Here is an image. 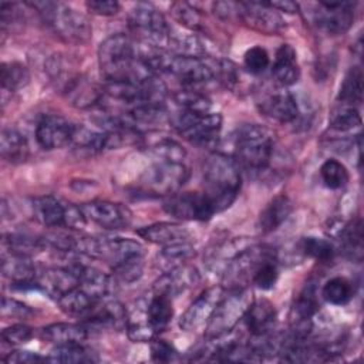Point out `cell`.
<instances>
[{"instance_id": "cell-1", "label": "cell", "mask_w": 364, "mask_h": 364, "mask_svg": "<svg viewBox=\"0 0 364 364\" xmlns=\"http://www.w3.org/2000/svg\"><path fill=\"white\" fill-rule=\"evenodd\" d=\"M98 65L107 82H139L152 73L138 57V44L127 34L107 37L98 47Z\"/></svg>"}, {"instance_id": "cell-2", "label": "cell", "mask_w": 364, "mask_h": 364, "mask_svg": "<svg viewBox=\"0 0 364 364\" xmlns=\"http://www.w3.org/2000/svg\"><path fill=\"white\" fill-rule=\"evenodd\" d=\"M203 192L210 199L215 212H223L235 202L240 191V166L233 156L212 154L203 164Z\"/></svg>"}, {"instance_id": "cell-3", "label": "cell", "mask_w": 364, "mask_h": 364, "mask_svg": "<svg viewBox=\"0 0 364 364\" xmlns=\"http://www.w3.org/2000/svg\"><path fill=\"white\" fill-rule=\"evenodd\" d=\"M274 151V134L259 124H245L233 135V159L249 173L267 169Z\"/></svg>"}, {"instance_id": "cell-4", "label": "cell", "mask_w": 364, "mask_h": 364, "mask_svg": "<svg viewBox=\"0 0 364 364\" xmlns=\"http://www.w3.org/2000/svg\"><path fill=\"white\" fill-rule=\"evenodd\" d=\"M28 6L38 11L43 21L63 41L80 46L91 40L92 28L88 18L70 4L61 1H31Z\"/></svg>"}, {"instance_id": "cell-5", "label": "cell", "mask_w": 364, "mask_h": 364, "mask_svg": "<svg viewBox=\"0 0 364 364\" xmlns=\"http://www.w3.org/2000/svg\"><path fill=\"white\" fill-rule=\"evenodd\" d=\"M168 119L173 129L193 145L210 148L219 141L222 131V115L219 112L196 114L179 108Z\"/></svg>"}, {"instance_id": "cell-6", "label": "cell", "mask_w": 364, "mask_h": 364, "mask_svg": "<svg viewBox=\"0 0 364 364\" xmlns=\"http://www.w3.org/2000/svg\"><path fill=\"white\" fill-rule=\"evenodd\" d=\"M128 27L139 43L168 48L172 27L164 14L151 3H136L128 13Z\"/></svg>"}, {"instance_id": "cell-7", "label": "cell", "mask_w": 364, "mask_h": 364, "mask_svg": "<svg viewBox=\"0 0 364 364\" xmlns=\"http://www.w3.org/2000/svg\"><path fill=\"white\" fill-rule=\"evenodd\" d=\"M252 303V294L246 289L225 290L222 299L216 304L205 330L206 337H218L233 331L236 324L243 318L249 304Z\"/></svg>"}, {"instance_id": "cell-8", "label": "cell", "mask_w": 364, "mask_h": 364, "mask_svg": "<svg viewBox=\"0 0 364 364\" xmlns=\"http://www.w3.org/2000/svg\"><path fill=\"white\" fill-rule=\"evenodd\" d=\"M269 259H276V252L273 247L252 243L225 267L222 272V287L225 290L246 289L247 283L252 282V276L256 269Z\"/></svg>"}, {"instance_id": "cell-9", "label": "cell", "mask_w": 364, "mask_h": 364, "mask_svg": "<svg viewBox=\"0 0 364 364\" xmlns=\"http://www.w3.org/2000/svg\"><path fill=\"white\" fill-rule=\"evenodd\" d=\"M188 178L189 171L183 164L154 162L142 172L139 186L149 195L171 196L185 185Z\"/></svg>"}, {"instance_id": "cell-10", "label": "cell", "mask_w": 364, "mask_h": 364, "mask_svg": "<svg viewBox=\"0 0 364 364\" xmlns=\"http://www.w3.org/2000/svg\"><path fill=\"white\" fill-rule=\"evenodd\" d=\"M164 209L181 220H208L216 213L205 192H176L166 198Z\"/></svg>"}, {"instance_id": "cell-11", "label": "cell", "mask_w": 364, "mask_h": 364, "mask_svg": "<svg viewBox=\"0 0 364 364\" xmlns=\"http://www.w3.org/2000/svg\"><path fill=\"white\" fill-rule=\"evenodd\" d=\"M237 18L247 27L266 36L279 34L284 28V20L267 1H239Z\"/></svg>"}, {"instance_id": "cell-12", "label": "cell", "mask_w": 364, "mask_h": 364, "mask_svg": "<svg viewBox=\"0 0 364 364\" xmlns=\"http://www.w3.org/2000/svg\"><path fill=\"white\" fill-rule=\"evenodd\" d=\"M354 7V1H320L313 11V23L330 36L344 34L353 26Z\"/></svg>"}, {"instance_id": "cell-13", "label": "cell", "mask_w": 364, "mask_h": 364, "mask_svg": "<svg viewBox=\"0 0 364 364\" xmlns=\"http://www.w3.org/2000/svg\"><path fill=\"white\" fill-rule=\"evenodd\" d=\"M80 206L87 222H92L102 229H127L132 222L131 210L122 203L109 200H92Z\"/></svg>"}, {"instance_id": "cell-14", "label": "cell", "mask_w": 364, "mask_h": 364, "mask_svg": "<svg viewBox=\"0 0 364 364\" xmlns=\"http://www.w3.org/2000/svg\"><path fill=\"white\" fill-rule=\"evenodd\" d=\"M223 293H225V289L222 286L209 287L205 291H202L181 316L179 327L183 331H198L206 327Z\"/></svg>"}, {"instance_id": "cell-15", "label": "cell", "mask_w": 364, "mask_h": 364, "mask_svg": "<svg viewBox=\"0 0 364 364\" xmlns=\"http://www.w3.org/2000/svg\"><path fill=\"white\" fill-rule=\"evenodd\" d=\"M74 124L57 114H47L40 118L36 127V139L43 149H60L71 144Z\"/></svg>"}, {"instance_id": "cell-16", "label": "cell", "mask_w": 364, "mask_h": 364, "mask_svg": "<svg viewBox=\"0 0 364 364\" xmlns=\"http://www.w3.org/2000/svg\"><path fill=\"white\" fill-rule=\"evenodd\" d=\"M257 107L264 117L282 124L293 122L299 117V105L294 95L279 85L264 92L257 101Z\"/></svg>"}, {"instance_id": "cell-17", "label": "cell", "mask_w": 364, "mask_h": 364, "mask_svg": "<svg viewBox=\"0 0 364 364\" xmlns=\"http://www.w3.org/2000/svg\"><path fill=\"white\" fill-rule=\"evenodd\" d=\"M166 73L178 78L186 87H195L213 80V68L199 57L172 54Z\"/></svg>"}, {"instance_id": "cell-18", "label": "cell", "mask_w": 364, "mask_h": 364, "mask_svg": "<svg viewBox=\"0 0 364 364\" xmlns=\"http://www.w3.org/2000/svg\"><path fill=\"white\" fill-rule=\"evenodd\" d=\"M77 259H73L67 266H55L46 269L38 277V287L43 289L51 299L58 300L65 293L78 287V266Z\"/></svg>"}, {"instance_id": "cell-19", "label": "cell", "mask_w": 364, "mask_h": 364, "mask_svg": "<svg viewBox=\"0 0 364 364\" xmlns=\"http://www.w3.org/2000/svg\"><path fill=\"white\" fill-rule=\"evenodd\" d=\"M318 311V299L314 283L304 284L290 310V330L301 334L311 333L313 316Z\"/></svg>"}, {"instance_id": "cell-20", "label": "cell", "mask_w": 364, "mask_h": 364, "mask_svg": "<svg viewBox=\"0 0 364 364\" xmlns=\"http://www.w3.org/2000/svg\"><path fill=\"white\" fill-rule=\"evenodd\" d=\"M199 279L200 276L196 267L185 263L166 273H162L154 283L152 291L173 299L198 284Z\"/></svg>"}, {"instance_id": "cell-21", "label": "cell", "mask_w": 364, "mask_h": 364, "mask_svg": "<svg viewBox=\"0 0 364 364\" xmlns=\"http://www.w3.org/2000/svg\"><path fill=\"white\" fill-rule=\"evenodd\" d=\"M82 318L87 326L119 328L127 326V309L119 301L104 297L95 300Z\"/></svg>"}, {"instance_id": "cell-22", "label": "cell", "mask_w": 364, "mask_h": 364, "mask_svg": "<svg viewBox=\"0 0 364 364\" xmlns=\"http://www.w3.org/2000/svg\"><path fill=\"white\" fill-rule=\"evenodd\" d=\"M68 102L77 108H90L100 104L104 98V87L90 78L75 74L61 90Z\"/></svg>"}, {"instance_id": "cell-23", "label": "cell", "mask_w": 364, "mask_h": 364, "mask_svg": "<svg viewBox=\"0 0 364 364\" xmlns=\"http://www.w3.org/2000/svg\"><path fill=\"white\" fill-rule=\"evenodd\" d=\"M276 317L277 314L273 303L267 299H257L252 300L243 320L253 337H263L272 333L276 324Z\"/></svg>"}, {"instance_id": "cell-24", "label": "cell", "mask_w": 364, "mask_h": 364, "mask_svg": "<svg viewBox=\"0 0 364 364\" xmlns=\"http://www.w3.org/2000/svg\"><path fill=\"white\" fill-rule=\"evenodd\" d=\"M136 235L144 240L158 245L161 247L191 240L189 230L181 223H175V222L152 223V225L136 229Z\"/></svg>"}, {"instance_id": "cell-25", "label": "cell", "mask_w": 364, "mask_h": 364, "mask_svg": "<svg viewBox=\"0 0 364 364\" xmlns=\"http://www.w3.org/2000/svg\"><path fill=\"white\" fill-rule=\"evenodd\" d=\"M70 203H64L53 195L38 196L33 199L31 210L37 222L46 228H65Z\"/></svg>"}, {"instance_id": "cell-26", "label": "cell", "mask_w": 364, "mask_h": 364, "mask_svg": "<svg viewBox=\"0 0 364 364\" xmlns=\"http://www.w3.org/2000/svg\"><path fill=\"white\" fill-rule=\"evenodd\" d=\"M1 272L11 282V286L21 289L33 284L38 286V283H34L36 267L28 256L4 250L1 255Z\"/></svg>"}, {"instance_id": "cell-27", "label": "cell", "mask_w": 364, "mask_h": 364, "mask_svg": "<svg viewBox=\"0 0 364 364\" xmlns=\"http://www.w3.org/2000/svg\"><path fill=\"white\" fill-rule=\"evenodd\" d=\"M272 77L279 87H290L300 78V68L297 63L296 50L290 44H282L274 55L272 65Z\"/></svg>"}, {"instance_id": "cell-28", "label": "cell", "mask_w": 364, "mask_h": 364, "mask_svg": "<svg viewBox=\"0 0 364 364\" xmlns=\"http://www.w3.org/2000/svg\"><path fill=\"white\" fill-rule=\"evenodd\" d=\"M77 272L78 287L84 290L92 300H100L109 296L114 286V280L111 276L82 262H78Z\"/></svg>"}, {"instance_id": "cell-29", "label": "cell", "mask_w": 364, "mask_h": 364, "mask_svg": "<svg viewBox=\"0 0 364 364\" xmlns=\"http://www.w3.org/2000/svg\"><path fill=\"white\" fill-rule=\"evenodd\" d=\"M144 148L146 154L155 159V162L183 164L186 156L185 148L178 141L166 135H149L144 141Z\"/></svg>"}, {"instance_id": "cell-30", "label": "cell", "mask_w": 364, "mask_h": 364, "mask_svg": "<svg viewBox=\"0 0 364 364\" xmlns=\"http://www.w3.org/2000/svg\"><path fill=\"white\" fill-rule=\"evenodd\" d=\"M70 145H73L77 151L90 155L98 154L105 148H111L109 135L105 131H102L101 128H90L82 124H74V132Z\"/></svg>"}, {"instance_id": "cell-31", "label": "cell", "mask_w": 364, "mask_h": 364, "mask_svg": "<svg viewBox=\"0 0 364 364\" xmlns=\"http://www.w3.org/2000/svg\"><path fill=\"white\" fill-rule=\"evenodd\" d=\"M293 212V202L287 195L274 196L260 212L259 229L263 233H270L276 230Z\"/></svg>"}, {"instance_id": "cell-32", "label": "cell", "mask_w": 364, "mask_h": 364, "mask_svg": "<svg viewBox=\"0 0 364 364\" xmlns=\"http://www.w3.org/2000/svg\"><path fill=\"white\" fill-rule=\"evenodd\" d=\"M0 154L11 165L26 162L28 158V142L26 136L14 128H4L0 136Z\"/></svg>"}, {"instance_id": "cell-33", "label": "cell", "mask_w": 364, "mask_h": 364, "mask_svg": "<svg viewBox=\"0 0 364 364\" xmlns=\"http://www.w3.org/2000/svg\"><path fill=\"white\" fill-rule=\"evenodd\" d=\"M87 336V327L75 323H53L41 330V337L54 346L82 343Z\"/></svg>"}, {"instance_id": "cell-34", "label": "cell", "mask_w": 364, "mask_h": 364, "mask_svg": "<svg viewBox=\"0 0 364 364\" xmlns=\"http://www.w3.org/2000/svg\"><path fill=\"white\" fill-rule=\"evenodd\" d=\"M195 256V247L192 242H182L161 247L155 257V267L162 273H166L178 266L188 263Z\"/></svg>"}, {"instance_id": "cell-35", "label": "cell", "mask_w": 364, "mask_h": 364, "mask_svg": "<svg viewBox=\"0 0 364 364\" xmlns=\"http://www.w3.org/2000/svg\"><path fill=\"white\" fill-rule=\"evenodd\" d=\"M146 317L158 334L164 331L173 317L172 299L159 293H154L146 300Z\"/></svg>"}, {"instance_id": "cell-36", "label": "cell", "mask_w": 364, "mask_h": 364, "mask_svg": "<svg viewBox=\"0 0 364 364\" xmlns=\"http://www.w3.org/2000/svg\"><path fill=\"white\" fill-rule=\"evenodd\" d=\"M340 245L344 256L353 262L363 259V223L360 218L353 219L340 230Z\"/></svg>"}, {"instance_id": "cell-37", "label": "cell", "mask_w": 364, "mask_h": 364, "mask_svg": "<svg viewBox=\"0 0 364 364\" xmlns=\"http://www.w3.org/2000/svg\"><path fill=\"white\" fill-rule=\"evenodd\" d=\"M168 48L176 55H191L199 58L208 53L206 44L195 33H182L175 30H171Z\"/></svg>"}, {"instance_id": "cell-38", "label": "cell", "mask_w": 364, "mask_h": 364, "mask_svg": "<svg viewBox=\"0 0 364 364\" xmlns=\"http://www.w3.org/2000/svg\"><path fill=\"white\" fill-rule=\"evenodd\" d=\"M97 360L98 357L95 353L84 347L82 343L54 346L46 357V361L51 363H94Z\"/></svg>"}, {"instance_id": "cell-39", "label": "cell", "mask_w": 364, "mask_h": 364, "mask_svg": "<svg viewBox=\"0 0 364 364\" xmlns=\"http://www.w3.org/2000/svg\"><path fill=\"white\" fill-rule=\"evenodd\" d=\"M337 100L343 104L354 105L363 101V71L358 65L348 68L337 95Z\"/></svg>"}, {"instance_id": "cell-40", "label": "cell", "mask_w": 364, "mask_h": 364, "mask_svg": "<svg viewBox=\"0 0 364 364\" xmlns=\"http://www.w3.org/2000/svg\"><path fill=\"white\" fill-rule=\"evenodd\" d=\"M328 124L333 131L348 132L355 128H360L361 115L354 105L338 102V105H336L330 112Z\"/></svg>"}, {"instance_id": "cell-41", "label": "cell", "mask_w": 364, "mask_h": 364, "mask_svg": "<svg viewBox=\"0 0 364 364\" xmlns=\"http://www.w3.org/2000/svg\"><path fill=\"white\" fill-rule=\"evenodd\" d=\"M0 80L4 91H18L30 82L28 68L18 61L3 63L0 68Z\"/></svg>"}, {"instance_id": "cell-42", "label": "cell", "mask_w": 364, "mask_h": 364, "mask_svg": "<svg viewBox=\"0 0 364 364\" xmlns=\"http://www.w3.org/2000/svg\"><path fill=\"white\" fill-rule=\"evenodd\" d=\"M354 294L353 283L341 276L331 277L326 282V284L321 289L323 299L334 306H344L347 304Z\"/></svg>"}, {"instance_id": "cell-43", "label": "cell", "mask_w": 364, "mask_h": 364, "mask_svg": "<svg viewBox=\"0 0 364 364\" xmlns=\"http://www.w3.org/2000/svg\"><path fill=\"white\" fill-rule=\"evenodd\" d=\"M173 100L181 109L196 112V114L210 112V108H212V101L209 100V97L192 87L176 91L173 95Z\"/></svg>"}, {"instance_id": "cell-44", "label": "cell", "mask_w": 364, "mask_h": 364, "mask_svg": "<svg viewBox=\"0 0 364 364\" xmlns=\"http://www.w3.org/2000/svg\"><path fill=\"white\" fill-rule=\"evenodd\" d=\"M3 245H4L6 250L17 253V255L28 256V257H31V255L38 253L46 249L43 237L40 239V237H34V236H30L26 233H10V235L4 236Z\"/></svg>"}, {"instance_id": "cell-45", "label": "cell", "mask_w": 364, "mask_h": 364, "mask_svg": "<svg viewBox=\"0 0 364 364\" xmlns=\"http://www.w3.org/2000/svg\"><path fill=\"white\" fill-rule=\"evenodd\" d=\"M95 300H92L84 290H81L80 287L73 289L71 291L65 293L64 296H61L57 303L60 306V309L70 316H84L88 309L92 306Z\"/></svg>"}, {"instance_id": "cell-46", "label": "cell", "mask_w": 364, "mask_h": 364, "mask_svg": "<svg viewBox=\"0 0 364 364\" xmlns=\"http://www.w3.org/2000/svg\"><path fill=\"white\" fill-rule=\"evenodd\" d=\"M300 250L317 262H328L333 259L336 249L331 242L317 236H307L300 240Z\"/></svg>"}, {"instance_id": "cell-47", "label": "cell", "mask_w": 364, "mask_h": 364, "mask_svg": "<svg viewBox=\"0 0 364 364\" xmlns=\"http://www.w3.org/2000/svg\"><path fill=\"white\" fill-rule=\"evenodd\" d=\"M320 176L328 189H340L348 182V171L337 159L324 161L320 166Z\"/></svg>"}, {"instance_id": "cell-48", "label": "cell", "mask_w": 364, "mask_h": 364, "mask_svg": "<svg viewBox=\"0 0 364 364\" xmlns=\"http://www.w3.org/2000/svg\"><path fill=\"white\" fill-rule=\"evenodd\" d=\"M172 17L185 28L191 31H196L202 28V16L199 10L185 1H175L169 7Z\"/></svg>"}, {"instance_id": "cell-49", "label": "cell", "mask_w": 364, "mask_h": 364, "mask_svg": "<svg viewBox=\"0 0 364 364\" xmlns=\"http://www.w3.org/2000/svg\"><path fill=\"white\" fill-rule=\"evenodd\" d=\"M144 266H145L144 255L128 259L124 263H121V264H118L117 267L112 269L114 279L121 282V283L131 284V283L139 280V277L144 273Z\"/></svg>"}, {"instance_id": "cell-50", "label": "cell", "mask_w": 364, "mask_h": 364, "mask_svg": "<svg viewBox=\"0 0 364 364\" xmlns=\"http://www.w3.org/2000/svg\"><path fill=\"white\" fill-rule=\"evenodd\" d=\"M279 277V269L276 259L263 262L252 276V283L260 290H270L274 287Z\"/></svg>"}, {"instance_id": "cell-51", "label": "cell", "mask_w": 364, "mask_h": 364, "mask_svg": "<svg viewBox=\"0 0 364 364\" xmlns=\"http://www.w3.org/2000/svg\"><path fill=\"white\" fill-rule=\"evenodd\" d=\"M269 64H270L269 54L260 46L250 47L243 55V67L246 68L247 73L253 75L262 74L269 67Z\"/></svg>"}, {"instance_id": "cell-52", "label": "cell", "mask_w": 364, "mask_h": 364, "mask_svg": "<svg viewBox=\"0 0 364 364\" xmlns=\"http://www.w3.org/2000/svg\"><path fill=\"white\" fill-rule=\"evenodd\" d=\"M213 74L226 88L230 90H235L240 82V71L237 65L226 58L216 60V70H213Z\"/></svg>"}, {"instance_id": "cell-53", "label": "cell", "mask_w": 364, "mask_h": 364, "mask_svg": "<svg viewBox=\"0 0 364 364\" xmlns=\"http://www.w3.org/2000/svg\"><path fill=\"white\" fill-rule=\"evenodd\" d=\"M33 337V328L26 324H13L1 331V340L10 346H21L30 341Z\"/></svg>"}, {"instance_id": "cell-54", "label": "cell", "mask_w": 364, "mask_h": 364, "mask_svg": "<svg viewBox=\"0 0 364 364\" xmlns=\"http://www.w3.org/2000/svg\"><path fill=\"white\" fill-rule=\"evenodd\" d=\"M151 357L158 363H171L178 360V351L168 341L155 337L151 341Z\"/></svg>"}, {"instance_id": "cell-55", "label": "cell", "mask_w": 364, "mask_h": 364, "mask_svg": "<svg viewBox=\"0 0 364 364\" xmlns=\"http://www.w3.org/2000/svg\"><path fill=\"white\" fill-rule=\"evenodd\" d=\"M1 316L3 317H17V318H28L33 314V310L14 299H9V297H3L1 299Z\"/></svg>"}, {"instance_id": "cell-56", "label": "cell", "mask_w": 364, "mask_h": 364, "mask_svg": "<svg viewBox=\"0 0 364 364\" xmlns=\"http://www.w3.org/2000/svg\"><path fill=\"white\" fill-rule=\"evenodd\" d=\"M88 11L97 16H114L119 11V3L114 0H90L85 3Z\"/></svg>"}, {"instance_id": "cell-57", "label": "cell", "mask_w": 364, "mask_h": 364, "mask_svg": "<svg viewBox=\"0 0 364 364\" xmlns=\"http://www.w3.org/2000/svg\"><path fill=\"white\" fill-rule=\"evenodd\" d=\"M3 361L10 364H34L46 361V357H41L38 353H33L28 350H16L9 353Z\"/></svg>"}, {"instance_id": "cell-58", "label": "cell", "mask_w": 364, "mask_h": 364, "mask_svg": "<svg viewBox=\"0 0 364 364\" xmlns=\"http://www.w3.org/2000/svg\"><path fill=\"white\" fill-rule=\"evenodd\" d=\"M215 13L222 18L237 17V3L236 1H218L213 4Z\"/></svg>"}, {"instance_id": "cell-59", "label": "cell", "mask_w": 364, "mask_h": 364, "mask_svg": "<svg viewBox=\"0 0 364 364\" xmlns=\"http://www.w3.org/2000/svg\"><path fill=\"white\" fill-rule=\"evenodd\" d=\"M274 10L277 11H284V13H297L299 11V4L290 0H282V1H267Z\"/></svg>"}]
</instances>
